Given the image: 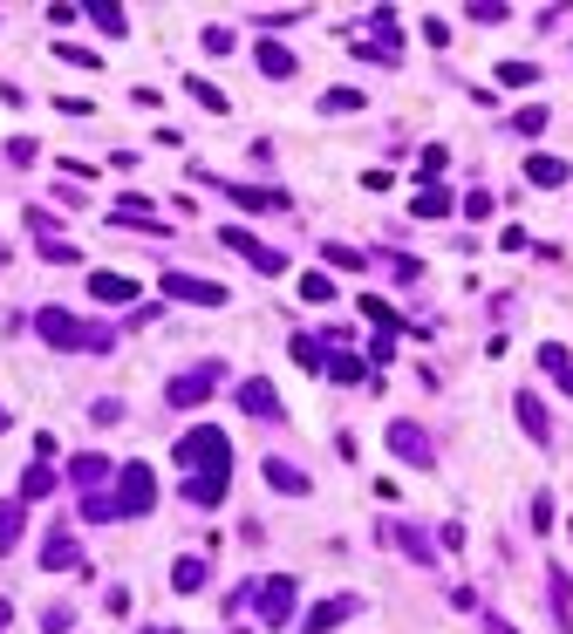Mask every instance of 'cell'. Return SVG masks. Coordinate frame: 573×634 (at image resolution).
Masks as SVG:
<instances>
[{
    "label": "cell",
    "mask_w": 573,
    "mask_h": 634,
    "mask_svg": "<svg viewBox=\"0 0 573 634\" xmlns=\"http://www.w3.org/2000/svg\"><path fill=\"white\" fill-rule=\"evenodd\" d=\"M178 464H191L198 478H232V437L219 423H191L178 437Z\"/></svg>",
    "instance_id": "6da1fadb"
},
{
    "label": "cell",
    "mask_w": 573,
    "mask_h": 634,
    "mask_svg": "<svg viewBox=\"0 0 573 634\" xmlns=\"http://www.w3.org/2000/svg\"><path fill=\"white\" fill-rule=\"evenodd\" d=\"M35 328H41V341H48V348H96V355H110V348H116L110 328H82L76 314H62V307H41Z\"/></svg>",
    "instance_id": "7a4b0ae2"
},
{
    "label": "cell",
    "mask_w": 573,
    "mask_h": 634,
    "mask_svg": "<svg viewBox=\"0 0 573 634\" xmlns=\"http://www.w3.org/2000/svg\"><path fill=\"white\" fill-rule=\"evenodd\" d=\"M151 505H157L151 464H123V471H116V519H144Z\"/></svg>",
    "instance_id": "3957f363"
},
{
    "label": "cell",
    "mask_w": 573,
    "mask_h": 634,
    "mask_svg": "<svg viewBox=\"0 0 573 634\" xmlns=\"http://www.w3.org/2000/svg\"><path fill=\"white\" fill-rule=\"evenodd\" d=\"M294 607H301L294 573H273L267 587H260V621H267V628H287V621H294Z\"/></svg>",
    "instance_id": "277c9868"
},
{
    "label": "cell",
    "mask_w": 573,
    "mask_h": 634,
    "mask_svg": "<svg viewBox=\"0 0 573 634\" xmlns=\"http://www.w3.org/2000/svg\"><path fill=\"white\" fill-rule=\"evenodd\" d=\"M219 246H232L246 266H260V273H287V253H273L267 239H253V232H239V225H226L219 232Z\"/></svg>",
    "instance_id": "5b68a950"
},
{
    "label": "cell",
    "mask_w": 573,
    "mask_h": 634,
    "mask_svg": "<svg viewBox=\"0 0 573 634\" xmlns=\"http://www.w3.org/2000/svg\"><path fill=\"white\" fill-rule=\"evenodd\" d=\"M164 294H171V300H191V307H226V300H232L219 280H198V273H178V266L164 273Z\"/></svg>",
    "instance_id": "8992f818"
},
{
    "label": "cell",
    "mask_w": 573,
    "mask_h": 634,
    "mask_svg": "<svg viewBox=\"0 0 573 634\" xmlns=\"http://www.w3.org/2000/svg\"><path fill=\"white\" fill-rule=\"evenodd\" d=\"M219 382H226V369H219V362H205V369L178 375V382H171V410H198V403H205Z\"/></svg>",
    "instance_id": "52a82bcc"
},
{
    "label": "cell",
    "mask_w": 573,
    "mask_h": 634,
    "mask_svg": "<svg viewBox=\"0 0 573 634\" xmlns=\"http://www.w3.org/2000/svg\"><path fill=\"white\" fill-rule=\"evenodd\" d=\"M389 450H396L403 464H417V471L437 464V444H430V430H417V423H389Z\"/></svg>",
    "instance_id": "ba28073f"
},
{
    "label": "cell",
    "mask_w": 573,
    "mask_h": 634,
    "mask_svg": "<svg viewBox=\"0 0 573 634\" xmlns=\"http://www.w3.org/2000/svg\"><path fill=\"white\" fill-rule=\"evenodd\" d=\"M89 294L103 300V307H130L137 300V280L130 273H89Z\"/></svg>",
    "instance_id": "9c48e42d"
},
{
    "label": "cell",
    "mask_w": 573,
    "mask_h": 634,
    "mask_svg": "<svg viewBox=\"0 0 573 634\" xmlns=\"http://www.w3.org/2000/svg\"><path fill=\"white\" fill-rule=\"evenodd\" d=\"M239 410L260 416V423H273V416H280V396H273V382H260V375H253V382H239Z\"/></svg>",
    "instance_id": "30bf717a"
},
{
    "label": "cell",
    "mask_w": 573,
    "mask_h": 634,
    "mask_svg": "<svg viewBox=\"0 0 573 634\" xmlns=\"http://www.w3.org/2000/svg\"><path fill=\"white\" fill-rule=\"evenodd\" d=\"M512 410H519V430H526L533 444H553V423H546V403H539L533 389H526V396H512Z\"/></svg>",
    "instance_id": "8fae6325"
},
{
    "label": "cell",
    "mask_w": 573,
    "mask_h": 634,
    "mask_svg": "<svg viewBox=\"0 0 573 634\" xmlns=\"http://www.w3.org/2000/svg\"><path fill=\"white\" fill-rule=\"evenodd\" d=\"M382 539H389V546H403V553H410L417 566H430V539H423L417 525H403V519H382Z\"/></svg>",
    "instance_id": "7c38bea8"
},
{
    "label": "cell",
    "mask_w": 573,
    "mask_h": 634,
    "mask_svg": "<svg viewBox=\"0 0 573 634\" xmlns=\"http://www.w3.org/2000/svg\"><path fill=\"white\" fill-rule=\"evenodd\" d=\"M41 566H48V573H69V566H82V546L69 539V525H62V532L41 546Z\"/></svg>",
    "instance_id": "4fadbf2b"
},
{
    "label": "cell",
    "mask_w": 573,
    "mask_h": 634,
    "mask_svg": "<svg viewBox=\"0 0 573 634\" xmlns=\"http://www.w3.org/2000/svg\"><path fill=\"white\" fill-rule=\"evenodd\" d=\"M526 178L553 191V185H567V178H573V164H567V157H546V150H539V157H526Z\"/></svg>",
    "instance_id": "5bb4252c"
},
{
    "label": "cell",
    "mask_w": 573,
    "mask_h": 634,
    "mask_svg": "<svg viewBox=\"0 0 573 634\" xmlns=\"http://www.w3.org/2000/svg\"><path fill=\"white\" fill-rule=\"evenodd\" d=\"M348 614H355V600H348V594L321 600V607H314V614H307V634H328V628H342Z\"/></svg>",
    "instance_id": "9a60e30c"
},
{
    "label": "cell",
    "mask_w": 573,
    "mask_h": 634,
    "mask_svg": "<svg viewBox=\"0 0 573 634\" xmlns=\"http://www.w3.org/2000/svg\"><path fill=\"white\" fill-rule=\"evenodd\" d=\"M21 532H28V505H21V498H7V505H0V553H14V546H21Z\"/></svg>",
    "instance_id": "2e32d148"
},
{
    "label": "cell",
    "mask_w": 573,
    "mask_h": 634,
    "mask_svg": "<svg viewBox=\"0 0 573 634\" xmlns=\"http://www.w3.org/2000/svg\"><path fill=\"white\" fill-rule=\"evenodd\" d=\"M546 600H553V614H560V634H573V580L553 566V580H546Z\"/></svg>",
    "instance_id": "e0dca14e"
},
{
    "label": "cell",
    "mask_w": 573,
    "mask_h": 634,
    "mask_svg": "<svg viewBox=\"0 0 573 634\" xmlns=\"http://www.w3.org/2000/svg\"><path fill=\"white\" fill-rule=\"evenodd\" d=\"M69 478H76L82 491H89V485H103V478H110V457H96V450H82V457H69Z\"/></svg>",
    "instance_id": "ac0fdd59"
},
{
    "label": "cell",
    "mask_w": 573,
    "mask_h": 634,
    "mask_svg": "<svg viewBox=\"0 0 573 634\" xmlns=\"http://www.w3.org/2000/svg\"><path fill=\"white\" fill-rule=\"evenodd\" d=\"M410 212H417V219H451V191H444V185H423L417 198H410Z\"/></svg>",
    "instance_id": "d6986e66"
},
{
    "label": "cell",
    "mask_w": 573,
    "mask_h": 634,
    "mask_svg": "<svg viewBox=\"0 0 573 634\" xmlns=\"http://www.w3.org/2000/svg\"><path fill=\"white\" fill-rule=\"evenodd\" d=\"M539 369H546V375H553V382L573 396V362H567V348H560V341H546V348H539Z\"/></svg>",
    "instance_id": "ffe728a7"
},
{
    "label": "cell",
    "mask_w": 573,
    "mask_h": 634,
    "mask_svg": "<svg viewBox=\"0 0 573 634\" xmlns=\"http://www.w3.org/2000/svg\"><path fill=\"white\" fill-rule=\"evenodd\" d=\"M185 89H191V103H205L212 116H226V110H232L226 89H219V82H205V75H185Z\"/></svg>",
    "instance_id": "44dd1931"
},
{
    "label": "cell",
    "mask_w": 573,
    "mask_h": 634,
    "mask_svg": "<svg viewBox=\"0 0 573 634\" xmlns=\"http://www.w3.org/2000/svg\"><path fill=\"white\" fill-rule=\"evenodd\" d=\"M171 587H178V594H198V587H205V560H198V553H185V560L171 566Z\"/></svg>",
    "instance_id": "7402d4cb"
},
{
    "label": "cell",
    "mask_w": 573,
    "mask_h": 634,
    "mask_svg": "<svg viewBox=\"0 0 573 634\" xmlns=\"http://www.w3.org/2000/svg\"><path fill=\"white\" fill-rule=\"evenodd\" d=\"M267 485H273V491H294V498H301V491H307V471H294L287 457H273V464H267Z\"/></svg>",
    "instance_id": "603a6c76"
},
{
    "label": "cell",
    "mask_w": 573,
    "mask_h": 634,
    "mask_svg": "<svg viewBox=\"0 0 573 634\" xmlns=\"http://www.w3.org/2000/svg\"><path fill=\"white\" fill-rule=\"evenodd\" d=\"M260 69H267L273 82H280V75H294V48H280V41H267V48H260Z\"/></svg>",
    "instance_id": "cb8c5ba5"
},
{
    "label": "cell",
    "mask_w": 573,
    "mask_h": 634,
    "mask_svg": "<svg viewBox=\"0 0 573 634\" xmlns=\"http://www.w3.org/2000/svg\"><path fill=\"white\" fill-rule=\"evenodd\" d=\"M48 491H55V471H48V464H28V478H21V505H28V498H48Z\"/></svg>",
    "instance_id": "d4e9b609"
},
{
    "label": "cell",
    "mask_w": 573,
    "mask_h": 634,
    "mask_svg": "<svg viewBox=\"0 0 573 634\" xmlns=\"http://www.w3.org/2000/svg\"><path fill=\"white\" fill-rule=\"evenodd\" d=\"M82 14H89L103 35H130V14H123V7H82Z\"/></svg>",
    "instance_id": "484cf974"
},
{
    "label": "cell",
    "mask_w": 573,
    "mask_h": 634,
    "mask_svg": "<svg viewBox=\"0 0 573 634\" xmlns=\"http://www.w3.org/2000/svg\"><path fill=\"white\" fill-rule=\"evenodd\" d=\"M369 28L382 35V55H403V28H396V14H389V7H382V14L369 21Z\"/></svg>",
    "instance_id": "4316f807"
},
{
    "label": "cell",
    "mask_w": 573,
    "mask_h": 634,
    "mask_svg": "<svg viewBox=\"0 0 573 634\" xmlns=\"http://www.w3.org/2000/svg\"><path fill=\"white\" fill-rule=\"evenodd\" d=\"M362 314L376 321L382 335H396V307H389V300H382V294H362Z\"/></svg>",
    "instance_id": "83f0119b"
},
{
    "label": "cell",
    "mask_w": 573,
    "mask_h": 634,
    "mask_svg": "<svg viewBox=\"0 0 573 634\" xmlns=\"http://www.w3.org/2000/svg\"><path fill=\"white\" fill-rule=\"evenodd\" d=\"M287 348H294V362H301V369H328V355H321V341H314V335H294Z\"/></svg>",
    "instance_id": "f1b7e54d"
},
{
    "label": "cell",
    "mask_w": 573,
    "mask_h": 634,
    "mask_svg": "<svg viewBox=\"0 0 573 634\" xmlns=\"http://www.w3.org/2000/svg\"><path fill=\"white\" fill-rule=\"evenodd\" d=\"M185 498H191V505H219V498H226V478H191Z\"/></svg>",
    "instance_id": "f546056e"
},
{
    "label": "cell",
    "mask_w": 573,
    "mask_h": 634,
    "mask_svg": "<svg viewBox=\"0 0 573 634\" xmlns=\"http://www.w3.org/2000/svg\"><path fill=\"white\" fill-rule=\"evenodd\" d=\"M301 300L328 307V300H335V280H328V273H307V280H301Z\"/></svg>",
    "instance_id": "4dcf8cb0"
},
{
    "label": "cell",
    "mask_w": 573,
    "mask_h": 634,
    "mask_svg": "<svg viewBox=\"0 0 573 634\" xmlns=\"http://www.w3.org/2000/svg\"><path fill=\"white\" fill-rule=\"evenodd\" d=\"M498 82H505V89H526V82H539V69H533V62H505Z\"/></svg>",
    "instance_id": "1f68e13d"
},
{
    "label": "cell",
    "mask_w": 573,
    "mask_h": 634,
    "mask_svg": "<svg viewBox=\"0 0 573 634\" xmlns=\"http://www.w3.org/2000/svg\"><path fill=\"white\" fill-rule=\"evenodd\" d=\"M539 130H546V110H539V103L512 116V137H539Z\"/></svg>",
    "instance_id": "d6a6232c"
},
{
    "label": "cell",
    "mask_w": 573,
    "mask_h": 634,
    "mask_svg": "<svg viewBox=\"0 0 573 634\" xmlns=\"http://www.w3.org/2000/svg\"><path fill=\"white\" fill-rule=\"evenodd\" d=\"M328 375H335V382H362V362H355V355H348V348H342V355L328 362Z\"/></svg>",
    "instance_id": "836d02e7"
},
{
    "label": "cell",
    "mask_w": 573,
    "mask_h": 634,
    "mask_svg": "<svg viewBox=\"0 0 573 634\" xmlns=\"http://www.w3.org/2000/svg\"><path fill=\"white\" fill-rule=\"evenodd\" d=\"M321 110H362V96H355V89H328V96H321Z\"/></svg>",
    "instance_id": "e575fe53"
},
{
    "label": "cell",
    "mask_w": 573,
    "mask_h": 634,
    "mask_svg": "<svg viewBox=\"0 0 573 634\" xmlns=\"http://www.w3.org/2000/svg\"><path fill=\"white\" fill-rule=\"evenodd\" d=\"M464 212L471 219H492V191H464Z\"/></svg>",
    "instance_id": "d590c367"
},
{
    "label": "cell",
    "mask_w": 573,
    "mask_h": 634,
    "mask_svg": "<svg viewBox=\"0 0 573 634\" xmlns=\"http://www.w3.org/2000/svg\"><path fill=\"white\" fill-rule=\"evenodd\" d=\"M205 55H232V28H205Z\"/></svg>",
    "instance_id": "8d00e7d4"
},
{
    "label": "cell",
    "mask_w": 573,
    "mask_h": 634,
    "mask_svg": "<svg viewBox=\"0 0 573 634\" xmlns=\"http://www.w3.org/2000/svg\"><path fill=\"white\" fill-rule=\"evenodd\" d=\"M41 260L62 266V260H76V246H69V239H41Z\"/></svg>",
    "instance_id": "74e56055"
},
{
    "label": "cell",
    "mask_w": 573,
    "mask_h": 634,
    "mask_svg": "<svg viewBox=\"0 0 573 634\" xmlns=\"http://www.w3.org/2000/svg\"><path fill=\"white\" fill-rule=\"evenodd\" d=\"M328 266H348V273H355V266H369V260H362L355 246H328Z\"/></svg>",
    "instance_id": "f35d334b"
},
{
    "label": "cell",
    "mask_w": 573,
    "mask_h": 634,
    "mask_svg": "<svg viewBox=\"0 0 573 634\" xmlns=\"http://www.w3.org/2000/svg\"><path fill=\"white\" fill-rule=\"evenodd\" d=\"M444 164H451V150H444V144H430V150H423V178H437Z\"/></svg>",
    "instance_id": "ab89813d"
},
{
    "label": "cell",
    "mask_w": 573,
    "mask_h": 634,
    "mask_svg": "<svg viewBox=\"0 0 573 634\" xmlns=\"http://www.w3.org/2000/svg\"><path fill=\"white\" fill-rule=\"evenodd\" d=\"M89 416H96V423H103V430H110L116 416H123V403H116V396H103V403H96V410H89Z\"/></svg>",
    "instance_id": "60d3db41"
},
{
    "label": "cell",
    "mask_w": 573,
    "mask_h": 634,
    "mask_svg": "<svg viewBox=\"0 0 573 634\" xmlns=\"http://www.w3.org/2000/svg\"><path fill=\"white\" fill-rule=\"evenodd\" d=\"M7 621H14V600L0 594V634H7Z\"/></svg>",
    "instance_id": "b9f144b4"
},
{
    "label": "cell",
    "mask_w": 573,
    "mask_h": 634,
    "mask_svg": "<svg viewBox=\"0 0 573 634\" xmlns=\"http://www.w3.org/2000/svg\"><path fill=\"white\" fill-rule=\"evenodd\" d=\"M485 628H492V634H512V628H505V614H492V621H485Z\"/></svg>",
    "instance_id": "7bdbcfd3"
},
{
    "label": "cell",
    "mask_w": 573,
    "mask_h": 634,
    "mask_svg": "<svg viewBox=\"0 0 573 634\" xmlns=\"http://www.w3.org/2000/svg\"><path fill=\"white\" fill-rule=\"evenodd\" d=\"M144 634H178V628H144Z\"/></svg>",
    "instance_id": "ee69618b"
},
{
    "label": "cell",
    "mask_w": 573,
    "mask_h": 634,
    "mask_svg": "<svg viewBox=\"0 0 573 634\" xmlns=\"http://www.w3.org/2000/svg\"><path fill=\"white\" fill-rule=\"evenodd\" d=\"M7 423H14V416H7V410H0V430H7Z\"/></svg>",
    "instance_id": "f6af8a7d"
},
{
    "label": "cell",
    "mask_w": 573,
    "mask_h": 634,
    "mask_svg": "<svg viewBox=\"0 0 573 634\" xmlns=\"http://www.w3.org/2000/svg\"><path fill=\"white\" fill-rule=\"evenodd\" d=\"M232 634H246V628H232Z\"/></svg>",
    "instance_id": "bcb514c9"
}]
</instances>
